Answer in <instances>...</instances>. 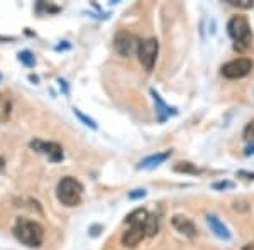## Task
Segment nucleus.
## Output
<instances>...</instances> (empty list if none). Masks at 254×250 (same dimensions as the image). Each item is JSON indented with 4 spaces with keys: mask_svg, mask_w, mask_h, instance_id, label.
<instances>
[{
    "mask_svg": "<svg viewBox=\"0 0 254 250\" xmlns=\"http://www.w3.org/2000/svg\"><path fill=\"white\" fill-rule=\"evenodd\" d=\"M19 61L22 64H26V66H34L36 64V58H34V54H32L31 51H20L19 52Z\"/></svg>",
    "mask_w": 254,
    "mask_h": 250,
    "instance_id": "nucleus-17",
    "label": "nucleus"
},
{
    "mask_svg": "<svg viewBox=\"0 0 254 250\" xmlns=\"http://www.w3.org/2000/svg\"><path fill=\"white\" fill-rule=\"evenodd\" d=\"M171 223H173V227L176 228V230H178L180 233H183L185 237H188V239H195V237H196L195 223L190 218H187V216L176 215V216H173Z\"/></svg>",
    "mask_w": 254,
    "mask_h": 250,
    "instance_id": "nucleus-9",
    "label": "nucleus"
},
{
    "mask_svg": "<svg viewBox=\"0 0 254 250\" xmlns=\"http://www.w3.org/2000/svg\"><path fill=\"white\" fill-rule=\"evenodd\" d=\"M144 237H146V232L142 225H130L129 230L124 232V235H122V244H124L126 247L134 249L141 244Z\"/></svg>",
    "mask_w": 254,
    "mask_h": 250,
    "instance_id": "nucleus-8",
    "label": "nucleus"
},
{
    "mask_svg": "<svg viewBox=\"0 0 254 250\" xmlns=\"http://www.w3.org/2000/svg\"><path fill=\"white\" fill-rule=\"evenodd\" d=\"M244 139L248 142H254V120L249 122V124L246 125V129H244Z\"/></svg>",
    "mask_w": 254,
    "mask_h": 250,
    "instance_id": "nucleus-20",
    "label": "nucleus"
},
{
    "mask_svg": "<svg viewBox=\"0 0 254 250\" xmlns=\"http://www.w3.org/2000/svg\"><path fill=\"white\" fill-rule=\"evenodd\" d=\"M73 113H75V115L78 117L80 120L83 122L85 125L92 127V129H97V124H95V122H93V120H92V118H90V117H87V115H85V113H81L78 108H73Z\"/></svg>",
    "mask_w": 254,
    "mask_h": 250,
    "instance_id": "nucleus-19",
    "label": "nucleus"
},
{
    "mask_svg": "<svg viewBox=\"0 0 254 250\" xmlns=\"http://www.w3.org/2000/svg\"><path fill=\"white\" fill-rule=\"evenodd\" d=\"M2 167H3V159L0 157V169H2Z\"/></svg>",
    "mask_w": 254,
    "mask_h": 250,
    "instance_id": "nucleus-26",
    "label": "nucleus"
},
{
    "mask_svg": "<svg viewBox=\"0 0 254 250\" xmlns=\"http://www.w3.org/2000/svg\"><path fill=\"white\" fill-rule=\"evenodd\" d=\"M158 51H159V44L156 39H146V41H141L139 44V51H137V56H139V61L141 64L144 66L146 71H151L156 64V58H158Z\"/></svg>",
    "mask_w": 254,
    "mask_h": 250,
    "instance_id": "nucleus-5",
    "label": "nucleus"
},
{
    "mask_svg": "<svg viewBox=\"0 0 254 250\" xmlns=\"http://www.w3.org/2000/svg\"><path fill=\"white\" fill-rule=\"evenodd\" d=\"M253 61L248 58H237L232 59L229 63H225L222 66V75L229 80H239V78H244L251 73L253 69Z\"/></svg>",
    "mask_w": 254,
    "mask_h": 250,
    "instance_id": "nucleus-6",
    "label": "nucleus"
},
{
    "mask_svg": "<svg viewBox=\"0 0 254 250\" xmlns=\"http://www.w3.org/2000/svg\"><path fill=\"white\" fill-rule=\"evenodd\" d=\"M207 223L208 227H210V230L215 233L219 239L222 240H231V232H229V228L225 227L222 221L219 220V216L215 215H207Z\"/></svg>",
    "mask_w": 254,
    "mask_h": 250,
    "instance_id": "nucleus-10",
    "label": "nucleus"
},
{
    "mask_svg": "<svg viewBox=\"0 0 254 250\" xmlns=\"http://www.w3.org/2000/svg\"><path fill=\"white\" fill-rule=\"evenodd\" d=\"M212 188H214V190H227V188H234V184L229 181H222V183H215Z\"/></svg>",
    "mask_w": 254,
    "mask_h": 250,
    "instance_id": "nucleus-22",
    "label": "nucleus"
},
{
    "mask_svg": "<svg viewBox=\"0 0 254 250\" xmlns=\"http://www.w3.org/2000/svg\"><path fill=\"white\" fill-rule=\"evenodd\" d=\"M12 112V101L3 93H0V122H7Z\"/></svg>",
    "mask_w": 254,
    "mask_h": 250,
    "instance_id": "nucleus-14",
    "label": "nucleus"
},
{
    "mask_svg": "<svg viewBox=\"0 0 254 250\" xmlns=\"http://www.w3.org/2000/svg\"><path fill=\"white\" fill-rule=\"evenodd\" d=\"M225 2L234 7H239V9H253L254 7V2H251V0H225Z\"/></svg>",
    "mask_w": 254,
    "mask_h": 250,
    "instance_id": "nucleus-18",
    "label": "nucleus"
},
{
    "mask_svg": "<svg viewBox=\"0 0 254 250\" xmlns=\"http://www.w3.org/2000/svg\"><path fill=\"white\" fill-rule=\"evenodd\" d=\"M81 195H83V186L71 176L63 178L56 186V196L64 206H76L81 201Z\"/></svg>",
    "mask_w": 254,
    "mask_h": 250,
    "instance_id": "nucleus-3",
    "label": "nucleus"
},
{
    "mask_svg": "<svg viewBox=\"0 0 254 250\" xmlns=\"http://www.w3.org/2000/svg\"><path fill=\"white\" fill-rule=\"evenodd\" d=\"M14 235L20 244H24L26 247L34 249L43 244L44 230L38 221L27 220V218H17L14 225Z\"/></svg>",
    "mask_w": 254,
    "mask_h": 250,
    "instance_id": "nucleus-1",
    "label": "nucleus"
},
{
    "mask_svg": "<svg viewBox=\"0 0 254 250\" xmlns=\"http://www.w3.org/2000/svg\"><path fill=\"white\" fill-rule=\"evenodd\" d=\"M171 155V150H165V152H159V154H153L149 155V157L142 159L141 162H139V169H151V167H156L159 164H163L166 161V159H170Z\"/></svg>",
    "mask_w": 254,
    "mask_h": 250,
    "instance_id": "nucleus-11",
    "label": "nucleus"
},
{
    "mask_svg": "<svg viewBox=\"0 0 254 250\" xmlns=\"http://www.w3.org/2000/svg\"><path fill=\"white\" fill-rule=\"evenodd\" d=\"M31 149L38 150L41 154H46L51 161H61L63 159V147H61L58 142H44L39 141V139H34L31 141Z\"/></svg>",
    "mask_w": 254,
    "mask_h": 250,
    "instance_id": "nucleus-7",
    "label": "nucleus"
},
{
    "mask_svg": "<svg viewBox=\"0 0 254 250\" xmlns=\"http://www.w3.org/2000/svg\"><path fill=\"white\" fill-rule=\"evenodd\" d=\"M229 36L234 39V48L239 51H246L251 46L253 34H251V26H249L248 19L244 15H234L227 24Z\"/></svg>",
    "mask_w": 254,
    "mask_h": 250,
    "instance_id": "nucleus-2",
    "label": "nucleus"
},
{
    "mask_svg": "<svg viewBox=\"0 0 254 250\" xmlns=\"http://www.w3.org/2000/svg\"><path fill=\"white\" fill-rule=\"evenodd\" d=\"M146 196V191L144 190H134L129 193V198L130 200H139V198H144Z\"/></svg>",
    "mask_w": 254,
    "mask_h": 250,
    "instance_id": "nucleus-21",
    "label": "nucleus"
},
{
    "mask_svg": "<svg viewBox=\"0 0 254 250\" xmlns=\"http://www.w3.org/2000/svg\"><path fill=\"white\" fill-rule=\"evenodd\" d=\"M175 171H176V173H190V174L198 173V169H196L191 162H178L175 166Z\"/></svg>",
    "mask_w": 254,
    "mask_h": 250,
    "instance_id": "nucleus-16",
    "label": "nucleus"
},
{
    "mask_svg": "<svg viewBox=\"0 0 254 250\" xmlns=\"http://www.w3.org/2000/svg\"><path fill=\"white\" fill-rule=\"evenodd\" d=\"M246 154H254V147H248V149H246Z\"/></svg>",
    "mask_w": 254,
    "mask_h": 250,
    "instance_id": "nucleus-25",
    "label": "nucleus"
},
{
    "mask_svg": "<svg viewBox=\"0 0 254 250\" xmlns=\"http://www.w3.org/2000/svg\"><path fill=\"white\" fill-rule=\"evenodd\" d=\"M151 95H153L154 98V103L158 105V112H159V120H165L166 115H170V113H175L171 112V108L168 106L165 101L161 100V97H159V93L156 92V90H151Z\"/></svg>",
    "mask_w": 254,
    "mask_h": 250,
    "instance_id": "nucleus-13",
    "label": "nucleus"
},
{
    "mask_svg": "<svg viewBox=\"0 0 254 250\" xmlns=\"http://www.w3.org/2000/svg\"><path fill=\"white\" fill-rule=\"evenodd\" d=\"M147 216H149V213H147L144 208H137V210H134L132 213H129V215H127L126 221L129 225H142V227H144Z\"/></svg>",
    "mask_w": 254,
    "mask_h": 250,
    "instance_id": "nucleus-12",
    "label": "nucleus"
},
{
    "mask_svg": "<svg viewBox=\"0 0 254 250\" xmlns=\"http://www.w3.org/2000/svg\"><path fill=\"white\" fill-rule=\"evenodd\" d=\"M243 250H254V244H248V245H244Z\"/></svg>",
    "mask_w": 254,
    "mask_h": 250,
    "instance_id": "nucleus-24",
    "label": "nucleus"
},
{
    "mask_svg": "<svg viewBox=\"0 0 254 250\" xmlns=\"http://www.w3.org/2000/svg\"><path fill=\"white\" fill-rule=\"evenodd\" d=\"M0 80H2V75H0Z\"/></svg>",
    "mask_w": 254,
    "mask_h": 250,
    "instance_id": "nucleus-27",
    "label": "nucleus"
},
{
    "mask_svg": "<svg viewBox=\"0 0 254 250\" xmlns=\"http://www.w3.org/2000/svg\"><path fill=\"white\" fill-rule=\"evenodd\" d=\"M139 44L141 43L137 41L136 36L126 31L117 32L116 38H114V48L122 58H130V56L136 54L139 51Z\"/></svg>",
    "mask_w": 254,
    "mask_h": 250,
    "instance_id": "nucleus-4",
    "label": "nucleus"
},
{
    "mask_svg": "<svg viewBox=\"0 0 254 250\" xmlns=\"http://www.w3.org/2000/svg\"><path fill=\"white\" fill-rule=\"evenodd\" d=\"M239 176H248V179H254V173H244V171H239Z\"/></svg>",
    "mask_w": 254,
    "mask_h": 250,
    "instance_id": "nucleus-23",
    "label": "nucleus"
},
{
    "mask_svg": "<svg viewBox=\"0 0 254 250\" xmlns=\"http://www.w3.org/2000/svg\"><path fill=\"white\" fill-rule=\"evenodd\" d=\"M159 230V220L156 215H149L144 223V232L147 237H154Z\"/></svg>",
    "mask_w": 254,
    "mask_h": 250,
    "instance_id": "nucleus-15",
    "label": "nucleus"
}]
</instances>
